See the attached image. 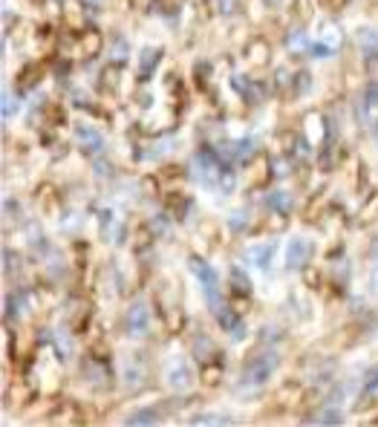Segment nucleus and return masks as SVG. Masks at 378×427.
Here are the masks:
<instances>
[{
    "mask_svg": "<svg viewBox=\"0 0 378 427\" xmlns=\"http://www.w3.org/2000/svg\"><path fill=\"white\" fill-rule=\"evenodd\" d=\"M372 139H378V122L372 125Z\"/></svg>",
    "mask_w": 378,
    "mask_h": 427,
    "instance_id": "c9c22d12",
    "label": "nucleus"
},
{
    "mask_svg": "<svg viewBox=\"0 0 378 427\" xmlns=\"http://www.w3.org/2000/svg\"><path fill=\"white\" fill-rule=\"evenodd\" d=\"M358 225H367V223H375L378 220V191L375 194H370V200H364V205H361V211H358Z\"/></svg>",
    "mask_w": 378,
    "mask_h": 427,
    "instance_id": "a211bd4d",
    "label": "nucleus"
},
{
    "mask_svg": "<svg viewBox=\"0 0 378 427\" xmlns=\"http://www.w3.org/2000/svg\"><path fill=\"white\" fill-rule=\"evenodd\" d=\"M162 55H164V50H162V46H153V43H148L145 50L139 52V76L145 78V81L156 73V66H159Z\"/></svg>",
    "mask_w": 378,
    "mask_h": 427,
    "instance_id": "1a4fd4ad",
    "label": "nucleus"
},
{
    "mask_svg": "<svg viewBox=\"0 0 378 427\" xmlns=\"http://www.w3.org/2000/svg\"><path fill=\"white\" fill-rule=\"evenodd\" d=\"M168 387L176 393H188L194 387V370L185 358H174L168 364Z\"/></svg>",
    "mask_w": 378,
    "mask_h": 427,
    "instance_id": "20e7f679",
    "label": "nucleus"
},
{
    "mask_svg": "<svg viewBox=\"0 0 378 427\" xmlns=\"http://www.w3.org/2000/svg\"><path fill=\"white\" fill-rule=\"evenodd\" d=\"M55 4H64V0H55Z\"/></svg>",
    "mask_w": 378,
    "mask_h": 427,
    "instance_id": "e433bc0d",
    "label": "nucleus"
},
{
    "mask_svg": "<svg viewBox=\"0 0 378 427\" xmlns=\"http://www.w3.org/2000/svg\"><path fill=\"white\" fill-rule=\"evenodd\" d=\"M127 52H130V43L125 41V38H119L113 43V61H119V64H125V58H127Z\"/></svg>",
    "mask_w": 378,
    "mask_h": 427,
    "instance_id": "cd10ccee",
    "label": "nucleus"
},
{
    "mask_svg": "<svg viewBox=\"0 0 378 427\" xmlns=\"http://www.w3.org/2000/svg\"><path fill=\"white\" fill-rule=\"evenodd\" d=\"M263 4H269V6H277V4H283V0H263Z\"/></svg>",
    "mask_w": 378,
    "mask_h": 427,
    "instance_id": "f704fd0d",
    "label": "nucleus"
},
{
    "mask_svg": "<svg viewBox=\"0 0 378 427\" xmlns=\"http://www.w3.org/2000/svg\"><path fill=\"white\" fill-rule=\"evenodd\" d=\"M231 286H234V292H237V295H251V289H254L248 274H246V269H240V266L231 269Z\"/></svg>",
    "mask_w": 378,
    "mask_h": 427,
    "instance_id": "6ab92c4d",
    "label": "nucleus"
},
{
    "mask_svg": "<svg viewBox=\"0 0 378 427\" xmlns=\"http://www.w3.org/2000/svg\"><path fill=\"white\" fill-rule=\"evenodd\" d=\"M274 254H277V243L269 240V243H257V246H251V248L246 251V260H248L254 269H260V272H272Z\"/></svg>",
    "mask_w": 378,
    "mask_h": 427,
    "instance_id": "423d86ee",
    "label": "nucleus"
},
{
    "mask_svg": "<svg viewBox=\"0 0 378 427\" xmlns=\"http://www.w3.org/2000/svg\"><path fill=\"white\" fill-rule=\"evenodd\" d=\"M102 32L96 29H87L81 38H76V50H73V58L78 61H90V58H96L102 52Z\"/></svg>",
    "mask_w": 378,
    "mask_h": 427,
    "instance_id": "0eeeda50",
    "label": "nucleus"
},
{
    "mask_svg": "<svg viewBox=\"0 0 378 427\" xmlns=\"http://www.w3.org/2000/svg\"><path fill=\"white\" fill-rule=\"evenodd\" d=\"M228 228L231 231H246L248 228V208H237L228 214Z\"/></svg>",
    "mask_w": 378,
    "mask_h": 427,
    "instance_id": "412c9836",
    "label": "nucleus"
},
{
    "mask_svg": "<svg viewBox=\"0 0 378 427\" xmlns=\"http://www.w3.org/2000/svg\"><path fill=\"white\" fill-rule=\"evenodd\" d=\"M370 260H372V263L378 260V240H375V243H372V248H370Z\"/></svg>",
    "mask_w": 378,
    "mask_h": 427,
    "instance_id": "72a5a7b5",
    "label": "nucleus"
},
{
    "mask_svg": "<svg viewBox=\"0 0 378 427\" xmlns=\"http://www.w3.org/2000/svg\"><path fill=\"white\" fill-rule=\"evenodd\" d=\"M356 38H358V46L364 50V55L378 52V29L375 27H358L356 29Z\"/></svg>",
    "mask_w": 378,
    "mask_h": 427,
    "instance_id": "dca6fc26",
    "label": "nucleus"
},
{
    "mask_svg": "<svg viewBox=\"0 0 378 427\" xmlns=\"http://www.w3.org/2000/svg\"><path fill=\"white\" fill-rule=\"evenodd\" d=\"M188 269H191V274L200 280V286H202V289H214L217 283H220L217 269L211 266L205 257H200V254H191V257H188Z\"/></svg>",
    "mask_w": 378,
    "mask_h": 427,
    "instance_id": "39448f33",
    "label": "nucleus"
},
{
    "mask_svg": "<svg viewBox=\"0 0 378 427\" xmlns=\"http://www.w3.org/2000/svg\"><path fill=\"white\" fill-rule=\"evenodd\" d=\"M292 84H295V96H303V92L312 90V76L309 73H298Z\"/></svg>",
    "mask_w": 378,
    "mask_h": 427,
    "instance_id": "a878e982",
    "label": "nucleus"
},
{
    "mask_svg": "<svg viewBox=\"0 0 378 427\" xmlns=\"http://www.w3.org/2000/svg\"><path fill=\"white\" fill-rule=\"evenodd\" d=\"M156 421H162V416L153 407H145L141 413H136V416L127 419V424H156Z\"/></svg>",
    "mask_w": 378,
    "mask_h": 427,
    "instance_id": "5701e85b",
    "label": "nucleus"
},
{
    "mask_svg": "<svg viewBox=\"0 0 378 427\" xmlns=\"http://www.w3.org/2000/svg\"><path fill=\"white\" fill-rule=\"evenodd\" d=\"M263 202H266L269 211L280 214V217H286V214H292V208H295V197L289 191H272Z\"/></svg>",
    "mask_w": 378,
    "mask_h": 427,
    "instance_id": "ddd939ff",
    "label": "nucleus"
},
{
    "mask_svg": "<svg viewBox=\"0 0 378 427\" xmlns=\"http://www.w3.org/2000/svg\"><path fill=\"white\" fill-rule=\"evenodd\" d=\"M223 382V364H202V384L208 387H217Z\"/></svg>",
    "mask_w": 378,
    "mask_h": 427,
    "instance_id": "aec40b11",
    "label": "nucleus"
},
{
    "mask_svg": "<svg viewBox=\"0 0 378 427\" xmlns=\"http://www.w3.org/2000/svg\"><path fill=\"white\" fill-rule=\"evenodd\" d=\"M122 76H125V66H122L119 61H110V64L102 69V73H99V84H102L104 90H119Z\"/></svg>",
    "mask_w": 378,
    "mask_h": 427,
    "instance_id": "4468645a",
    "label": "nucleus"
},
{
    "mask_svg": "<svg viewBox=\"0 0 378 427\" xmlns=\"http://www.w3.org/2000/svg\"><path fill=\"white\" fill-rule=\"evenodd\" d=\"M214 6H217V12L220 15H237V0H214Z\"/></svg>",
    "mask_w": 378,
    "mask_h": 427,
    "instance_id": "c85d7f7f",
    "label": "nucleus"
},
{
    "mask_svg": "<svg viewBox=\"0 0 378 427\" xmlns=\"http://www.w3.org/2000/svg\"><path fill=\"white\" fill-rule=\"evenodd\" d=\"M312 254H315V243L303 240V237H295V240H289V246H286V254H283V263H286L289 272H303L306 266H309Z\"/></svg>",
    "mask_w": 378,
    "mask_h": 427,
    "instance_id": "7ed1b4c3",
    "label": "nucleus"
},
{
    "mask_svg": "<svg viewBox=\"0 0 378 427\" xmlns=\"http://www.w3.org/2000/svg\"><path fill=\"white\" fill-rule=\"evenodd\" d=\"M335 52H338V50H332V46H326V43H315V46H312V55H315V58H332Z\"/></svg>",
    "mask_w": 378,
    "mask_h": 427,
    "instance_id": "2f4dec72",
    "label": "nucleus"
},
{
    "mask_svg": "<svg viewBox=\"0 0 378 427\" xmlns=\"http://www.w3.org/2000/svg\"><path fill=\"white\" fill-rule=\"evenodd\" d=\"M283 43H286V50H289L292 55H300V52H306V50H312V38H309V32H306V27L292 29L286 38H283Z\"/></svg>",
    "mask_w": 378,
    "mask_h": 427,
    "instance_id": "f8f14e48",
    "label": "nucleus"
},
{
    "mask_svg": "<svg viewBox=\"0 0 378 427\" xmlns=\"http://www.w3.org/2000/svg\"><path fill=\"white\" fill-rule=\"evenodd\" d=\"M370 292L378 295V260L372 263V272H370Z\"/></svg>",
    "mask_w": 378,
    "mask_h": 427,
    "instance_id": "473e14b6",
    "label": "nucleus"
},
{
    "mask_svg": "<svg viewBox=\"0 0 378 427\" xmlns=\"http://www.w3.org/2000/svg\"><path fill=\"white\" fill-rule=\"evenodd\" d=\"M306 421H315V424H341L344 413L338 410V405H323L321 416H306Z\"/></svg>",
    "mask_w": 378,
    "mask_h": 427,
    "instance_id": "f3484780",
    "label": "nucleus"
},
{
    "mask_svg": "<svg viewBox=\"0 0 378 427\" xmlns=\"http://www.w3.org/2000/svg\"><path fill=\"white\" fill-rule=\"evenodd\" d=\"M73 136H76V141H78V145H81L87 153H99V150H102V145H104L102 133H99L96 127H87V125H76Z\"/></svg>",
    "mask_w": 378,
    "mask_h": 427,
    "instance_id": "9b49d317",
    "label": "nucleus"
},
{
    "mask_svg": "<svg viewBox=\"0 0 378 427\" xmlns=\"http://www.w3.org/2000/svg\"><path fill=\"white\" fill-rule=\"evenodd\" d=\"M321 41H323L326 46H332V50H341V43H344V32H341V27H338V20H323Z\"/></svg>",
    "mask_w": 378,
    "mask_h": 427,
    "instance_id": "2eb2a0df",
    "label": "nucleus"
},
{
    "mask_svg": "<svg viewBox=\"0 0 378 427\" xmlns=\"http://www.w3.org/2000/svg\"><path fill=\"white\" fill-rule=\"evenodd\" d=\"M18 113V96L12 90H4V118H12Z\"/></svg>",
    "mask_w": 378,
    "mask_h": 427,
    "instance_id": "bb28decb",
    "label": "nucleus"
},
{
    "mask_svg": "<svg viewBox=\"0 0 378 427\" xmlns=\"http://www.w3.org/2000/svg\"><path fill=\"white\" fill-rule=\"evenodd\" d=\"M269 58H272V46H269L266 41L251 38V41L246 43L243 61H248V64H254V66H263V64H269Z\"/></svg>",
    "mask_w": 378,
    "mask_h": 427,
    "instance_id": "9d476101",
    "label": "nucleus"
},
{
    "mask_svg": "<svg viewBox=\"0 0 378 427\" xmlns=\"http://www.w3.org/2000/svg\"><path fill=\"white\" fill-rule=\"evenodd\" d=\"M145 378H148V372H145V361L141 358L122 361V384H127L130 390H139L141 384H145Z\"/></svg>",
    "mask_w": 378,
    "mask_h": 427,
    "instance_id": "6e6552de",
    "label": "nucleus"
},
{
    "mask_svg": "<svg viewBox=\"0 0 378 427\" xmlns=\"http://www.w3.org/2000/svg\"><path fill=\"white\" fill-rule=\"evenodd\" d=\"M194 424H237V416H220V413H208V416H197L191 419Z\"/></svg>",
    "mask_w": 378,
    "mask_h": 427,
    "instance_id": "4be33fe9",
    "label": "nucleus"
},
{
    "mask_svg": "<svg viewBox=\"0 0 378 427\" xmlns=\"http://www.w3.org/2000/svg\"><path fill=\"white\" fill-rule=\"evenodd\" d=\"M4 272H6V274H15V272H18V254H15L12 248L4 251Z\"/></svg>",
    "mask_w": 378,
    "mask_h": 427,
    "instance_id": "c756f323",
    "label": "nucleus"
},
{
    "mask_svg": "<svg viewBox=\"0 0 378 427\" xmlns=\"http://www.w3.org/2000/svg\"><path fill=\"white\" fill-rule=\"evenodd\" d=\"M87 4H92V0H87Z\"/></svg>",
    "mask_w": 378,
    "mask_h": 427,
    "instance_id": "4c0bfd02",
    "label": "nucleus"
},
{
    "mask_svg": "<svg viewBox=\"0 0 378 427\" xmlns=\"http://www.w3.org/2000/svg\"><path fill=\"white\" fill-rule=\"evenodd\" d=\"M153 234H164L171 228V214H156V217L150 220V225H148Z\"/></svg>",
    "mask_w": 378,
    "mask_h": 427,
    "instance_id": "393cba45",
    "label": "nucleus"
},
{
    "mask_svg": "<svg viewBox=\"0 0 378 427\" xmlns=\"http://www.w3.org/2000/svg\"><path fill=\"white\" fill-rule=\"evenodd\" d=\"M41 76H43V69H41V66H32V69L27 66V69H23V76H20V84L32 90V87L41 81Z\"/></svg>",
    "mask_w": 378,
    "mask_h": 427,
    "instance_id": "b1692460",
    "label": "nucleus"
},
{
    "mask_svg": "<svg viewBox=\"0 0 378 427\" xmlns=\"http://www.w3.org/2000/svg\"><path fill=\"white\" fill-rule=\"evenodd\" d=\"M96 174H102V179H110V176H113V164H110V159H104L102 153H99V159H96Z\"/></svg>",
    "mask_w": 378,
    "mask_h": 427,
    "instance_id": "7c9ffc66",
    "label": "nucleus"
},
{
    "mask_svg": "<svg viewBox=\"0 0 378 427\" xmlns=\"http://www.w3.org/2000/svg\"><path fill=\"white\" fill-rule=\"evenodd\" d=\"M280 367V355L277 349H263V352H257L254 358H248L243 364V372L237 378V387H234V393H240V396H254L260 393L269 382H272V375L277 372Z\"/></svg>",
    "mask_w": 378,
    "mask_h": 427,
    "instance_id": "f257e3e1",
    "label": "nucleus"
},
{
    "mask_svg": "<svg viewBox=\"0 0 378 427\" xmlns=\"http://www.w3.org/2000/svg\"><path fill=\"white\" fill-rule=\"evenodd\" d=\"M122 329H125V335L133 338V341H141L148 335V329H150V303L148 300H133L127 306V312L122 318Z\"/></svg>",
    "mask_w": 378,
    "mask_h": 427,
    "instance_id": "f03ea898",
    "label": "nucleus"
}]
</instances>
